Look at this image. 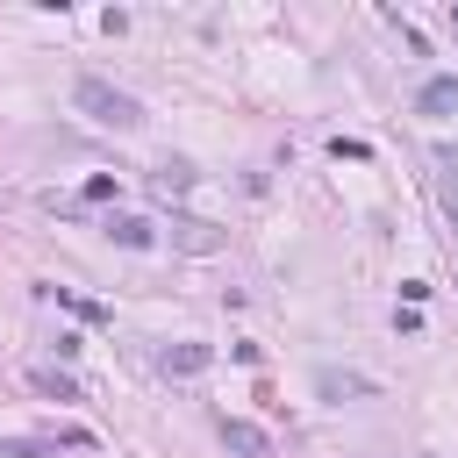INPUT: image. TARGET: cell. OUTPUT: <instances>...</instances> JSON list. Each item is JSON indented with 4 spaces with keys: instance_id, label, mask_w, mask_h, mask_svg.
Segmentation results:
<instances>
[{
    "instance_id": "cell-1",
    "label": "cell",
    "mask_w": 458,
    "mask_h": 458,
    "mask_svg": "<svg viewBox=\"0 0 458 458\" xmlns=\"http://www.w3.org/2000/svg\"><path fill=\"white\" fill-rule=\"evenodd\" d=\"M72 93H79V107H86V114H93L100 129H143V100H136V93L107 86V79H93V72H86V79H79Z\"/></svg>"
},
{
    "instance_id": "cell-2",
    "label": "cell",
    "mask_w": 458,
    "mask_h": 458,
    "mask_svg": "<svg viewBox=\"0 0 458 458\" xmlns=\"http://www.w3.org/2000/svg\"><path fill=\"white\" fill-rule=\"evenodd\" d=\"M315 394H322V401H365L372 379H365V372H344V365H315Z\"/></svg>"
},
{
    "instance_id": "cell-3",
    "label": "cell",
    "mask_w": 458,
    "mask_h": 458,
    "mask_svg": "<svg viewBox=\"0 0 458 458\" xmlns=\"http://www.w3.org/2000/svg\"><path fill=\"white\" fill-rule=\"evenodd\" d=\"M222 444H229L236 458H272V437H265L258 422H243V415H222Z\"/></svg>"
},
{
    "instance_id": "cell-4",
    "label": "cell",
    "mask_w": 458,
    "mask_h": 458,
    "mask_svg": "<svg viewBox=\"0 0 458 458\" xmlns=\"http://www.w3.org/2000/svg\"><path fill=\"white\" fill-rule=\"evenodd\" d=\"M107 236H114L122 250H150V243H157V229H150L143 215H107Z\"/></svg>"
},
{
    "instance_id": "cell-5",
    "label": "cell",
    "mask_w": 458,
    "mask_h": 458,
    "mask_svg": "<svg viewBox=\"0 0 458 458\" xmlns=\"http://www.w3.org/2000/svg\"><path fill=\"white\" fill-rule=\"evenodd\" d=\"M172 243H179V250H222V229H215V222L179 215V222H172Z\"/></svg>"
},
{
    "instance_id": "cell-6",
    "label": "cell",
    "mask_w": 458,
    "mask_h": 458,
    "mask_svg": "<svg viewBox=\"0 0 458 458\" xmlns=\"http://www.w3.org/2000/svg\"><path fill=\"white\" fill-rule=\"evenodd\" d=\"M172 379H193L200 365H208V344H165V358H157Z\"/></svg>"
},
{
    "instance_id": "cell-7",
    "label": "cell",
    "mask_w": 458,
    "mask_h": 458,
    "mask_svg": "<svg viewBox=\"0 0 458 458\" xmlns=\"http://www.w3.org/2000/svg\"><path fill=\"white\" fill-rule=\"evenodd\" d=\"M29 386H36V394H50V401H79L72 372H57V365H36V372H29Z\"/></svg>"
},
{
    "instance_id": "cell-8",
    "label": "cell",
    "mask_w": 458,
    "mask_h": 458,
    "mask_svg": "<svg viewBox=\"0 0 458 458\" xmlns=\"http://www.w3.org/2000/svg\"><path fill=\"white\" fill-rule=\"evenodd\" d=\"M415 107H422V114H451V107H458V79H429V86L415 93Z\"/></svg>"
},
{
    "instance_id": "cell-9",
    "label": "cell",
    "mask_w": 458,
    "mask_h": 458,
    "mask_svg": "<svg viewBox=\"0 0 458 458\" xmlns=\"http://www.w3.org/2000/svg\"><path fill=\"white\" fill-rule=\"evenodd\" d=\"M150 186L172 200V193H186V186H193V172H186V165H157V172H150Z\"/></svg>"
},
{
    "instance_id": "cell-10",
    "label": "cell",
    "mask_w": 458,
    "mask_h": 458,
    "mask_svg": "<svg viewBox=\"0 0 458 458\" xmlns=\"http://www.w3.org/2000/svg\"><path fill=\"white\" fill-rule=\"evenodd\" d=\"M43 293H57V301H64L79 322H107V308H93V301H79V293H64V286H43Z\"/></svg>"
},
{
    "instance_id": "cell-11",
    "label": "cell",
    "mask_w": 458,
    "mask_h": 458,
    "mask_svg": "<svg viewBox=\"0 0 458 458\" xmlns=\"http://www.w3.org/2000/svg\"><path fill=\"white\" fill-rule=\"evenodd\" d=\"M437 172H444V200H451V215H458V150H437Z\"/></svg>"
}]
</instances>
